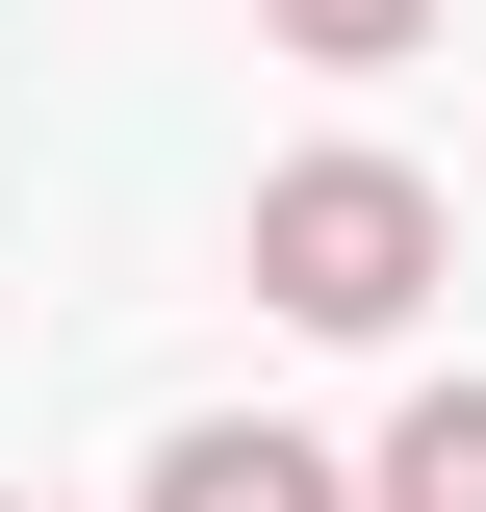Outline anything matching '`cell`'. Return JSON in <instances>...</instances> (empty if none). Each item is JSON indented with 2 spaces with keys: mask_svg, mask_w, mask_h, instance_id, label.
Returning <instances> with one entry per match:
<instances>
[{
  "mask_svg": "<svg viewBox=\"0 0 486 512\" xmlns=\"http://www.w3.org/2000/svg\"><path fill=\"white\" fill-rule=\"evenodd\" d=\"M359 512H486V384H410V436H384Z\"/></svg>",
  "mask_w": 486,
  "mask_h": 512,
  "instance_id": "cell-3",
  "label": "cell"
},
{
  "mask_svg": "<svg viewBox=\"0 0 486 512\" xmlns=\"http://www.w3.org/2000/svg\"><path fill=\"white\" fill-rule=\"evenodd\" d=\"M256 308L410 333L435 308V180H410V154H282V180H256Z\"/></svg>",
  "mask_w": 486,
  "mask_h": 512,
  "instance_id": "cell-1",
  "label": "cell"
},
{
  "mask_svg": "<svg viewBox=\"0 0 486 512\" xmlns=\"http://www.w3.org/2000/svg\"><path fill=\"white\" fill-rule=\"evenodd\" d=\"M154 512H359V487H333L282 410H180V436H154Z\"/></svg>",
  "mask_w": 486,
  "mask_h": 512,
  "instance_id": "cell-2",
  "label": "cell"
},
{
  "mask_svg": "<svg viewBox=\"0 0 486 512\" xmlns=\"http://www.w3.org/2000/svg\"><path fill=\"white\" fill-rule=\"evenodd\" d=\"M256 26H282V52H333V77H384V52L435 26V0H256Z\"/></svg>",
  "mask_w": 486,
  "mask_h": 512,
  "instance_id": "cell-4",
  "label": "cell"
}]
</instances>
